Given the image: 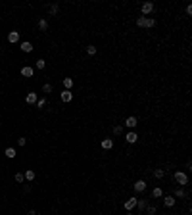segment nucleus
I'll return each mask as SVG.
<instances>
[{"label": "nucleus", "mask_w": 192, "mask_h": 215, "mask_svg": "<svg viewBox=\"0 0 192 215\" xmlns=\"http://www.w3.org/2000/svg\"><path fill=\"white\" fill-rule=\"evenodd\" d=\"M175 182L177 184H181V186H185V184H188V177H186V173H183V171H175Z\"/></svg>", "instance_id": "nucleus-1"}, {"label": "nucleus", "mask_w": 192, "mask_h": 215, "mask_svg": "<svg viewBox=\"0 0 192 215\" xmlns=\"http://www.w3.org/2000/svg\"><path fill=\"white\" fill-rule=\"evenodd\" d=\"M140 10H142V15L146 17L148 14H152V12H154V4H152V2H144V4H142V8H140Z\"/></svg>", "instance_id": "nucleus-2"}, {"label": "nucleus", "mask_w": 192, "mask_h": 215, "mask_svg": "<svg viewBox=\"0 0 192 215\" xmlns=\"http://www.w3.org/2000/svg\"><path fill=\"white\" fill-rule=\"evenodd\" d=\"M137 202H138V198H129L127 202H125V209H127V211H131V209H134L137 208Z\"/></svg>", "instance_id": "nucleus-3"}, {"label": "nucleus", "mask_w": 192, "mask_h": 215, "mask_svg": "<svg viewBox=\"0 0 192 215\" xmlns=\"http://www.w3.org/2000/svg\"><path fill=\"white\" fill-rule=\"evenodd\" d=\"M125 125H127L129 129H134V127L138 125V119H137L134 115H131V117H127V119H125Z\"/></svg>", "instance_id": "nucleus-4"}, {"label": "nucleus", "mask_w": 192, "mask_h": 215, "mask_svg": "<svg viewBox=\"0 0 192 215\" xmlns=\"http://www.w3.org/2000/svg\"><path fill=\"white\" fill-rule=\"evenodd\" d=\"M144 190H146V181H137V182H134V192H144Z\"/></svg>", "instance_id": "nucleus-5"}, {"label": "nucleus", "mask_w": 192, "mask_h": 215, "mask_svg": "<svg viewBox=\"0 0 192 215\" xmlns=\"http://www.w3.org/2000/svg\"><path fill=\"white\" fill-rule=\"evenodd\" d=\"M8 40H10L12 44H15L19 40V31H10V33H8Z\"/></svg>", "instance_id": "nucleus-6"}, {"label": "nucleus", "mask_w": 192, "mask_h": 215, "mask_svg": "<svg viewBox=\"0 0 192 215\" xmlns=\"http://www.w3.org/2000/svg\"><path fill=\"white\" fill-rule=\"evenodd\" d=\"M125 140H127L129 144H134V142L138 140V135H137L134 131H131V133H127V136H125Z\"/></svg>", "instance_id": "nucleus-7"}, {"label": "nucleus", "mask_w": 192, "mask_h": 215, "mask_svg": "<svg viewBox=\"0 0 192 215\" xmlns=\"http://www.w3.org/2000/svg\"><path fill=\"white\" fill-rule=\"evenodd\" d=\"M71 100H73V92L71 90H64L62 92V102L67 104V102H71Z\"/></svg>", "instance_id": "nucleus-8"}, {"label": "nucleus", "mask_w": 192, "mask_h": 215, "mask_svg": "<svg viewBox=\"0 0 192 215\" xmlns=\"http://www.w3.org/2000/svg\"><path fill=\"white\" fill-rule=\"evenodd\" d=\"M100 146H102L104 150H112V148H113V140H112V138H104V140L100 142Z\"/></svg>", "instance_id": "nucleus-9"}, {"label": "nucleus", "mask_w": 192, "mask_h": 215, "mask_svg": "<svg viewBox=\"0 0 192 215\" xmlns=\"http://www.w3.org/2000/svg\"><path fill=\"white\" fill-rule=\"evenodd\" d=\"M21 75L23 77H33V75H35V69L29 67V66H25V67H21Z\"/></svg>", "instance_id": "nucleus-10"}, {"label": "nucleus", "mask_w": 192, "mask_h": 215, "mask_svg": "<svg viewBox=\"0 0 192 215\" xmlns=\"http://www.w3.org/2000/svg\"><path fill=\"white\" fill-rule=\"evenodd\" d=\"M23 177H25V181H35V177H37V173L33 171V169H27L25 173H23Z\"/></svg>", "instance_id": "nucleus-11"}, {"label": "nucleus", "mask_w": 192, "mask_h": 215, "mask_svg": "<svg viewBox=\"0 0 192 215\" xmlns=\"http://www.w3.org/2000/svg\"><path fill=\"white\" fill-rule=\"evenodd\" d=\"M25 100H27V104H37V100H39L37 98V92H29Z\"/></svg>", "instance_id": "nucleus-12"}, {"label": "nucleus", "mask_w": 192, "mask_h": 215, "mask_svg": "<svg viewBox=\"0 0 192 215\" xmlns=\"http://www.w3.org/2000/svg\"><path fill=\"white\" fill-rule=\"evenodd\" d=\"M19 48H21L23 52H31V50H33V44L25 40V42H21V44H19Z\"/></svg>", "instance_id": "nucleus-13"}, {"label": "nucleus", "mask_w": 192, "mask_h": 215, "mask_svg": "<svg viewBox=\"0 0 192 215\" xmlns=\"http://www.w3.org/2000/svg\"><path fill=\"white\" fill-rule=\"evenodd\" d=\"M64 87H65V90H71V87H73V79L71 77H65L64 79Z\"/></svg>", "instance_id": "nucleus-14"}, {"label": "nucleus", "mask_w": 192, "mask_h": 215, "mask_svg": "<svg viewBox=\"0 0 192 215\" xmlns=\"http://www.w3.org/2000/svg\"><path fill=\"white\" fill-rule=\"evenodd\" d=\"M4 156L10 157V160H14V157H15V150L14 148H6V150H4Z\"/></svg>", "instance_id": "nucleus-15"}, {"label": "nucleus", "mask_w": 192, "mask_h": 215, "mask_svg": "<svg viewBox=\"0 0 192 215\" xmlns=\"http://www.w3.org/2000/svg\"><path fill=\"white\" fill-rule=\"evenodd\" d=\"M163 202H165L167 208H173V206H175V196H165V200H163Z\"/></svg>", "instance_id": "nucleus-16"}, {"label": "nucleus", "mask_w": 192, "mask_h": 215, "mask_svg": "<svg viewBox=\"0 0 192 215\" xmlns=\"http://www.w3.org/2000/svg\"><path fill=\"white\" fill-rule=\"evenodd\" d=\"M163 196V190L161 188H154L152 190V198H161Z\"/></svg>", "instance_id": "nucleus-17"}, {"label": "nucleus", "mask_w": 192, "mask_h": 215, "mask_svg": "<svg viewBox=\"0 0 192 215\" xmlns=\"http://www.w3.org/2000/svg\"><path fill=\"white\" fill-rule=\"evenodd\" d=\"M144 27H148V29L156 27V19H152V17H146V25H144Z\"/></svg>", "instance_id": "nucleus-18"}, {"label": "nucleus", "mask_w": 192, "mask_h": 215, "mask_svg": "<svg viewBox=\"0 0 192 215\" xmlns=\"http://www.w3.org/2000/svg\"><path fill=\"white\" fill-rule=\"evenodd\" d=\"M163 175H165L163 169H154V177H156V179H163Z\"/></svg>", "instance_id": "nucleus-19"}, {"label": "nucleus", "mask_w": 192, "mask_h": 215, "mask_svg": "<svg viewBox=\"0 0 192 215\" xmlns=\"http://www.w3.org/2000/svg\"><path fill=\"white\" fill-rule=\"evenodd\" d=\"M39 29L40 31H46L48 29V21H46V19H40V21H39Z\"/></svg>", "instance_id": "nucleus-20"}, {"label": "nucleus", "mask_w": 192, "mask_h": 215, "mask_svg": "<svg viewBox=\"0 0 192 215\" xmlns=\"http://www.w3.org/2000/svg\"><path fill=\"white\" fill-rule=\"evenodd\" d=\"M87 54L88 56H94L96 54V46H94V44H88V46H87Z\"/></svg>", "instance_id": "nucleus-21"}, {"label": "nucleus", "mask_w": 192, "mask_h": 215, "mask_svg": "<svg viewBox=\"0 0 192 215\" xmlns=\"http://www.w3.org/2000/svg\"><path fill=\"white\" fill-rule=\"evenodd\" d=\"M185 196H186V192L183 190V186H181V188H177V190H175V198H185Z\"/></svg>", "instance_id": "nucleus-22"}, {"label": "nucleus", "mask_w": 192, "mask_h": 215, "mask_svg": "<svg viewBox=\"0 0 192 215\" xmlns=\"http://www.w3.org/2000/svg\"><path fill=\"white\" fill-rule=\"evenodd\" d=\"M48 12H50L52 15H56L58 14V4H50V6H48Z\"/></svg>", "instance_id": "nucleus-23"}, {"label": "nucleus", "mask_w": 192, "mask_h": 215, "mask_svg": "<svg viewBox=\"0 0 192 215\" xmlns=\"http://www.w3.org/2000/svg\"><path fill=\"white\" fill-rule=\"evenodd\" d=\"M144 25H146V17H144V15H140V17L137 19V27H144Z\"/></svg>", "instance_id": "nucleus-24"}, {"label": "nucleus", "mask_w": 192, "mask_h": 215, "mask_svg": "<svg viewBox=\"0 0 192 215\" xmlns=\"http://www.w3.org/2000/svg\"><path fill=\"white\" fill-rule=\"evenodd\" d=\"M146 206H148V202H146V200H138L137 202V208L138 209H146Z\"/></svg>", "instance_id": "nucleus-25"}, {"label": "nucleus", "mask_w": 192, "mask_h": 215, "mask_svg": "<svg viewBox=\"0 0 192 215\" xmlns=\"http://www.w3.org/2000/svg\"><path fill=\"white\" fill-rule=\"evenodd\" d=\"M37 108H44L46 106V98H40V100H37V104H35Z\"/></svg>", "instance_id": "nucleus-26"}, {"label": "nucleus", "mask_w": 192, "mask_h": 215, "mask_svg": "<svg viewBox=\"0 0 192 215\" xmlns=\"http://www.w3.org/2000/svg\"><path fill=\"white\" fill-rule=\"evenodd\" d=\"M44 66H46L44 60H37V69H44Z\"/></svg>", "instance_id": "nucleus-27"}, {"label": "nucleus", "mask_w": 192, "mask_h": 215, "mask_svg": "<svg viewBox=\"0 0 192 215\" xmlns=\"http://www.w3.org/2000/svg\"><path fill=\"white\" fill-rule=\"evenodd\" d=\"M23 181H25L23 173H15V182H23Z\"/></svg>", "instance_id": "nucleus-28"}, {"label": "nucleus", "mask_w": 192, "mask_h": 215, "mask_svg": "<svg viewBox=\"0 0 192 215\" xmlns=\"http://www.w3.org/2000/svg\"><path fill=\"white\" fill-rule=\"evenodd\" d=\"M146 208H148V215H156V206H146Z\"/></svg>", "instance_id": "nucleus-29"}, {"label": "nucleus", "mask_w": 192, "mask_h": 215, "mask_svg": "<svg viewBox=\"0 0 192 215\" xmlns=\"http://www.w3.org/2000/svg\"><path fill=\"white\" fill-rule=\"evenodd\" d=\"M121 133H123V127H121V125L113 127V135H121Z\"/></svg>", "instance_id": "nucleus-30"}, {"label": "nucleus", "mask_w": 192, "mask_h": 215, "mask_svg": "<svg viewBox=\"0 0 192 215\" xmlns=\"http://www.w3.org/2000/svg\"><path fill=\"white\" fill-rule=\"evenodd\" d=\"M42 92H52V85H50V83H46V85L42 87Z\"/></svg>", "instance_id": "nucleus-31"}, {"label": "nucleus", "mask_w": 192, "mask_h": 215, "mask_svg": "<svg viewBox=\"0 0 192 215\" xmlns=\"http://www.w3.org/2000/svg\"><path fill=\"white\" fill-rule=\"evenodd\" d=\"M18 144H19V146H25V144H27V140L21 136V138H18Z\"/></svg>", "instance_id": "nucleus-32"}, {"label": "nucleus", "mask_w": 192, "mask_h": 215, "mask_svg": "<svg viewBox=\"0 0 192 215\" xmlns=\"http://www.w3.org/2000/svg\"><path fill=\"white\" fill-rule=\"evenodd\" d=\"M27 215H39V213H37V211H35V209H31V211H29V213H27Z\"/></svg>", "instance_id": "nucleus-33"}, {"label": "nucleus", "mask_w": 192, "mask_h": 215, "mask_svg": "<svg viewBox=\"0 0 192 215\" xmlns=\"http://www.w3.org/2000/svg\"><path fill=\"white\" fill-rule=\"evenodd\" d=\"M127 215H134V213H131V211H129V213H127Z\"/></svg>", "instance_id": "nucleus-34"}]
</instances>
